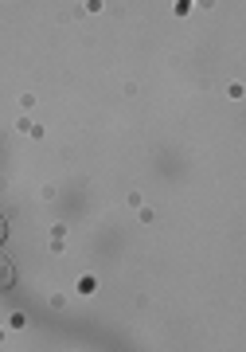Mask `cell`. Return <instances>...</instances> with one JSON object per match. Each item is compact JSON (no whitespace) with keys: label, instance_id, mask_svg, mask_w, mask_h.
I'll return each instance as SVG.
<instances>
[{"label":"cell","instance_id":"cell-2","mask_svg":"<svg viewBox=\"0 0 246 352\" xmlns=\"http://www.w3.org/2000/svg\"><path fill=\"white\" fill-rule=\"evenodd\" d=\"M4 235H8V223H4V215H0V243H4Z\"/></svg>","mask_w":246,"mask_h":352},{"label":"cell","instance_id":"cell-1","mask_svg":"<svg viewBox=\"0 0 246 352\" xmlns=\"http://www.w3.org/2000/svg\"><path fill=\"white\" fill-rule=\"evenodd\" d=\"M12 282H16V266L8 254H0V289H8Z\"/></svg>","mask_w":246,"mask_h":352}]
</instances>
